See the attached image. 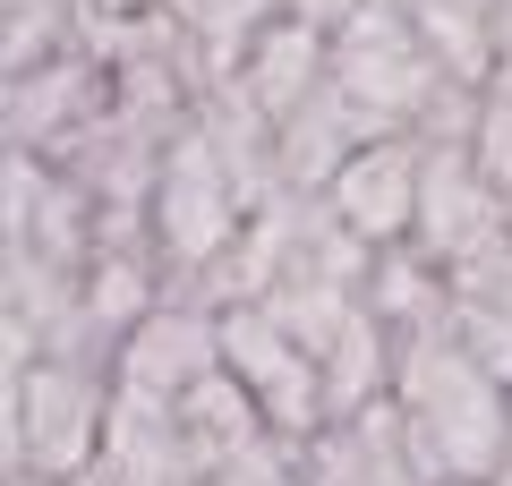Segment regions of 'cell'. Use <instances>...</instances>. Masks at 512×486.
Returning <instances> with one entry per match:
<instances>
[{"label": "cell", "instance_id": "cell-12", "mask_svg": "<svg viewBox=\"0 0 512 486\" xmlns=\"http://www.w3.org/2000/svg\"><path fill=\"white\" fill-rule=\"evenodd\" d=\"M359 145H367L359 111H350L342 94H333V77H325V86H316L308 103H299L291 120L274 128V162H282V188H291V197H325V188H333V171H342V162L359 154Z\"/></svg>", "mask_w": 512, "mask_h": 486}, {"label": "cell", "instance_id": "cell-8", "mask_svg": "<svg viewBox=\"0 0 512 486\" xmlns=\"http://www.w3.org/2000/svg\"><path fill=\"white\" fill-rule=\"evenodd\" d=\"M299 478L308 486H436L393 393L367 401V410H350V418H325V427L299 444Z\"/></svg>", "mask_w": 512, "mask_h": 486}, {"label": "cell", "instance_id": "cell-5", "mask_svg": "<svg viewBox=\"0 0 512 486\" xmlns=\"http://www.w3.org/2000/svg\"><path fill=\"white\" fill-rule=\"evenodd\" d=\"M222 367L239 376V393L265 410V427L308 444L325 427V359L299 342L291 324H274L265 307H222Z\"/></svg>", "mask_w": 512, "mask_h": 486}, {"label": "cell", "instance_id": "cell-17", "mask_svg": "<svg viewBox=\"0 0 512 486\" xmlns=\"http://www.w3.org/2000/svg\"><path fill=\"white\" fill-rule=\"evenodd\" d=\"M444 486H487V478H444Z\"/></svg>", "mask_w": 512, "mask_h": 486}, {"label": "cell", "instance_id": "cell-18", "mask_svg": "<svg viewBox=\"0 0 512 486\" xmlns=\"http://www.w3.org/2000/svg\"><path fill=\"white\" fill-rule=\"evenodd\" d=\"M214 486H222V478H214Z\"/></svg>", "mask_w": 512, "mask_h": 486}, {"label": "cell", "instance_id": "cell-2", "mask_svg": "<svg viewBox=\"0 0 512 486\" xmlns=\"http://www.w3.org/2000/svg\"><path fill=\"white\" fill-rule=\"evenodd\" d=\"M111 393H120L111 350H35V359H18L9 367V469L86 486L103 427H111Z\"/></svg>", "mask_w": 512, "mask_h": 486}, {"label": "cell", "instance_id": "cell-16", "mask_svg": "<svg viewBox=\"0 0 512 486\" xmlns=\"http://www.w3.org/2000/svg\"><path fill=\"white\" fill-rule=\"evenodd\" d=\"M487 486H512V444H504V461H495V478Z\"/></svg>", "mask_w": 512, "mask_h": 486}, {"label": "cell", "instance_id": "cell-14", "mask_svg": "<svg viewBox=\"0 0 512 486\" xmlns=\"http://www.w3.org/2000/svg\"><path fill=\"white\" fill-rule=\"evenodd\" d=\"M94 18H103L94 0H0V43H9V69H35V60H52V52H77Z\"/></svg>", "mask_w": 512, "mask_h": 486}, {"label": "cell", "instance_id": "cell-10", "mask_svg": "<svg viewBox=\"0 0 512 486\" xmlns=\"http://www.w3.org/2000/svg\"><path fill=\"white\" fill-rule=\"evenodd\" d=\"M325 69H333V35H325L316 18H299V9H282V18L248 43V60H239L231 86H239L256 111H265V120L282 128V120H291V111L308 103L316 86H325Z\"/></svg>", "mask_w": 512, "mask_h": 486}, {"label": "cell", "instance_id": "cell-6", "mask_svg": "<svg viewBox=\"0 0 512 486\" xmlns=\"http://www.w3.org/2000/svg\"><path fill=\"white\" fill-rule=\"evenodd\" d=\"M111 103H120V77L94 60V43L52 52V60H35V69H9V154L69 162L77 145L111 120Z\"/></svg>", "mask_w": 512, "mask_h": 486}, {"label": "cell", "instance_id": "cell-3", "mask_svg": "<svg viewBox=\"0 0 512 486\" xmlns=\"http://www.w3.org/2000/svg\"><path fill=\"white\" fill-rule=\"evenodd\" d=\"M333 94H342L350 111H359L367 137H410V128H427L444 111V94H453V77L436 69V52L419 43V26H410L402 0H376V9H359L350 26H333Z\"/></svg>", "mask_w": 512, "mask_h": 486}, {"label": "cell", "instance_id": "cell-9", "mask_svg": "<svg viewBox=\"0 0 512 486\" xmlns=\"http://www.w3.org/2000/svg\"><path fill=\"white\" fill-rule=\"evenodd\" d=\"M419 162H427V137H367L359 154L333 171L325 205L342 231H359L367 248H402L410 222H419Z\"/></svg>", "mask_w": 512, "mask_h": 486}, {"label": "cell", "instance_id": "cell-7", "mask_svg": "<svg viewBox=\"0 0 512 486\" xmlns=\"http://www.w3.org/2000/svg\"><path fill=\"white\" fill-rule=\"evenodd\" d=\"M86 486H214V461L197 452L180 401L111 393V427H103V452H94Z\"/></svg>", "mask_w": 512, "mask_h": 486}, {"label": "cell", "instance_id": "cell-1", "mask_svg": "<svg viewBox=\"0 0 512 486\" xmlns=\"http://www.w3.org/2000/svg\"><path fill=\"white\" fill-rule=\"evenodd\" d=\"M393 401H402L410 444H419L436 486L444 478H495V461L512 444V384L444 316L393 342Z\"/></svg>", "mask_w": 512, "mask_h": 486}, {"label": "cell", "instance_id": "cell-15", "mask_svg": "<svg viewBox=\"0 0 512 486\" xmlns=\"http://www.w3.org/2000/svg\"><path fill=\"white\" fill-rule=\"evenodd\" d=\"M282 9H299V18H316V26L333 35V26H350L359 9H376V0H282Z\"/></svg>", "mask_w": 512, "mask_h": 486}, {"label": "cell", "instance_id": "cell-13", "mask_svg": "<svg viewBox=\"0 0 512 486\" xmlns=\"http://www.w3.org/2000/svg\"><path fill=\"white\" fill-rule=\"evenodd\" d=\"M384 393H393V324H384L376 307H359V316L325 342V410L350 418V410H367V401H384Z\"/></svg>", "mask_w": 512, "mask_h": 486}, {"label": "cell", "instance_id": "cell-4", "mask_svg": "<svg viewBox=\"0 0 512 486\" xmlns=\"http://www.w3.org/2000/svg\"><path fill=\"white\" fill-rule=\"evenodd\" d=\"M248 214H256L248 180L231 171V154H222V145L205 137V120L188 111L180 137H171V154H163V180H154V214H146L154 256H163L171 290L197 282V273L214 265L239 231H248Z\"/></svg>", "mask_w": 512, "mask_h": 486}, {"label": "cell", "instance_id": "cell-11", "mask_svg": "<svg viewBox=\"0 0 512 486\" xmlns=\"http://www.w3.org/2000/svg\"><path fill=\"white\" fill-rule=\"evenodd\" d=\"M419 43L436 52V69L453 86H487L504 69V43H512V0H402Z\"/></svg>", "mask_w": 512, "mask_h": 486}]
</instances>
